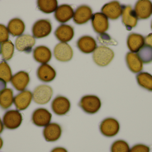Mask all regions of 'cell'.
I'll use <instances>...</instances> for the list:
<instances>
[{
	"mask_svg": "<svg viewBox=\"0 0 152 152\" xmlns=\"http://www.w3.org/2000/svg\"><path fill=\"white\" fill-rule=\"evenodd\" d=\"M151 149L149 146L143 144L135 145L130 149L129 152H150Z\"/></svg>",
	"mask_w": 152,
	"mask_h": 152,
	"instance_id": "obj_36",
	"label": "cell"
},
{
	"mask_svg": "<svg viewBox=\"0 0 152 152\" xmlns=\"http://www.w3.org/2000/svg\"><path fill=\"white\" fill-rule=\"evenodd\" d=\"M53 95V90L50 86L42 84L36 87L33 93L34 101L40 105L47 104Z\"/></svg>",
	"mask_w": 152,
	"mask_h": 152,
	"instance_id": "obj_3",
	"label": "cell"
},
{
	"mask_svg": "<svg viewBox=\"0 0 152 152\" xmlns=\"http://www.w3.org/2000/svg\"><path fill=\"white\" fill-rule=\"evenodd\" d=\"M3 145V141L2 138L0 137V150H1L2 147Z\"/></svg>",
	"mask_w": 152,
	"mask_h": 152,
	"instance_id": "obj_41",
	"label": "cell"
},
{
	"mask_svg": "<svg viewBox=\"0 0 152 152\" xmlns=\"http://www.w3.org/2000/svg\"><path fill=\"white\" fill-rule=\"evenodd\" d=\"M145 43L146 45L152 47V33L149 34L145 39Z\"/></svg>",
	"mask_w": 152,
	"mask_h": 152,
	"instance_id": "obj_37",
	"label": "cell"
},
{
	"mask_svg": "<svg viewBox=\"0 0 152 152\" xmlns=\"http://www.w3.org/2000/svg\"><path fill=\"white\" fill-rule=\"evenodd\" d=\"M9 32L8 29L4 25L0 24V43H4L8 41Z\"/></svg>",
	"mask_w": 152,
	"mask_h": 152,
	"instance_id": "obj_35",
	"label": "cell"
},
{
	"mask_svg": "<svg viewBox=\"0 0 152 152\" xmlns=\"http://www.w3.org/2000/svg\"><path fill=\"white\" fill-rule=\"evenodd\" d=\"M33 56L37 62L43 64H46L51 59L52 52L48 47L40 46L34 49Z\"/></svg>",
	"mask_w": 152,
	"mask_h": 152,
	"instance_id": "obj_23",
	"label": "cell"
},
{
	"mask_svg": "<svg viewBox=\"0 0 152 152\" xmlns=\"http://www.w3.org/2000/svg\"><path fill=\"white\" fill-rule=\"evenodd\" d=\"M51 152H68L66 149L63 147H57L52 150Z\"/></svg>",
	"mask_w": 152,
	"mask_h": 152,
	"instance_id": "obj_39",
	"label": "cell"
},
{
	"mask_svg": "<svg viewBox=\"0 0 152 152\" xmlns=\"http://www.w3.org/2000/svg\"><path fill=\"white\" fill-rule=\"evenodd\" d=\"M62 132V128L60 125L58 123L53 122L45 127L43 135L47 142H54L60 139Z\"/></svg>",
	"mask_w": 152,
	"mask_h": 152,
	"instance_id": "obj_11",
	"label": "cell"
},
{
	"mask_svg": "<svg viewBox=\"0 0 152 152\" xmlns=\"http://www.w3.org/2000/svg\"><path fill=\"white\" fill-rule=\"evenodd\" d=\"M145 43L144 37L139 34L132 33L128 37V47L132 53L138 52L144 46Z\"/></svg>",
	"mask_w": 152,
	"mask_h": 152,
	"instance_id": "obj_24",
	"label": "cell"
},
{
	"mask_svg": "<svg viewBox=\"0 0 152 152\" xmlns=\"http://www.w3.org/2000/svg\"><path fill=\"white\" fill-rule=\"evenodd\" d=\"M37 7L41 11L45 13L54 12L58 8L57 0H39L37 1Z\"/></svg>",
	"mask_w": 152,
	"mask_h": 152,
	"instance_id": "obj_28",
	"label": "cell"
},
{
	"mask_svg": "<svg viewBox=\"0 0 152 152\" xmlns=\"http://www.w3.org/2000/svg\"><path fill=\"white\" fill-rule=\"evenodd\" d=\"M126 61L129 68L133 73H139L142 70L143 62L137 54L128 53L126 56Z\"/></svg>",
	"mask_w": 152,
	"mask_h": 152,
	"instance_id": "obj_25",
	"label": "cell"
},
{
	"mask_svg": "<svg viewBox=\"0 0 152 152\" xmlns=\"http://www.w3.org/2000/svg\"><path fill=\"white\" fill-rule=\"evenodd\" d=\"M151 28H152V24H151Z\"/></svg>",
	"mask_w": 152,
	"mask_h": 152,
	"instance_id": "obj_43",
	"label": "cell"
},
{
	"mask_svg": "<svg viewBox=\"0 0 152 152\" xmlns=\"http://www.w3.org/2000/svg\"><path fill=\"white\" fill-rule=\"evenodd\" d=\"M73 8L68 4H62L57 8L54 13L55 19L61 23H66L74 17Z\"/></svg>",
	"mask_w": 152,
	"mask_h": 152,
	"instance_id": "obj_19",
	"label": "cell"
},
{
	"mask_svg": "<svg viewBox=\"0 0 152 152\" xmlns=\"http://www.w3.org/2000/svg\"><path fill=\"white\" fill-rule=\"evenodd\" d=\"M93 12L89 6L83 5L77 8L74 13L73 20L76 24H86L92 18Z\"/></svg>",
	"mask_w": 152,
	"mask_h": 152,
	"instance_id": "obj_15",
	"label": "cell"
},
{
	"mask_svg": "<svg viewBox=\"0 0 152 152\" xmlns=\"http://www.w3.org/2000/svg\"><path fill=\"white\" fill-rule=\"evenodd\" d=\"M52 114L45 108H38L33 112L32 120L33 124L37 127H44L50 123Z\"/></svg>",
	"mask_w": 152,
	"mask_h": 152,
	"instance_id": "obj_6",
	"label": "cell"
},
{
	"mask_svg": "<svg viewBox=\"0 0 152 152\" xmlns=\"http://www.w3.org/2000/svg\"><path fill=\"white\" fill-rule=\"evenodd\" d=\"M30 81L29 74L24 71H20L12 76L11 82L14 88L18 91H25Z\"/></svg>",
	"mask_w": 152,
	"mask_h": 152,
	"instance_id": "obj_17",
	"label": "cell"
},
{
	"mask_svg": "<svg viewBox=\"0 0 152 152\" xmlns=\"http://www.w3.org/2000/svg\"><path fill=\"white\" fill-rule=\"evenodd\" d=\"M114 56V52L111 49L101 46L96 47L94 52L93 58L96 64L100 67H105L110 63Z\"/></svg>",
	"mask_w": 152,
	"mask_h": 152,
	"instance_id": "obj_2",
	"label": "cell"
},
{
	"mask_svg": "<svg viewBox=\"0 0 152 152\" xmlns=\"http://www.w3.org/2000/svg\"><path fill=\"white\" fill-rule=\"evenodd\" d=\"M91 19L92 26L96 33L103 34L109 29L108 18L103 13L96 12L93 14Z\"/></svg>",
	"mask_w": 152,
	"mask_h": 152,
	"instance_id": "obj_13",
	"label": "cell"
},
{
	"mask_svg": "<svg viewBox=\"0 0 152 152\" xmlns=\"http://www.w3.org/2000/svg\"><path fill=\"white\" fill-rule=\"evenodd\" d=\"M7 86L6 82L2 79L0 78V93L5 90Z\"/></svg>",
	"mask_w": 152,
	"mask_h": 152,
	"instance_id": "obj_38",
	"label": "cell"
},
{
	"mask_svg": "<svg viewBox=\"0 0 152 152\" xmlns=\"http://www.w3.org/2000/svg\"><path fill=\"white\" fill-rule=\"evenodd\" d=\"M13 91L10 88H6L0 93V107L3 109H9L13 102Z\"/></svg>",
	"mask_w": 152,
	"mask_h": 152,
	"instance_id": "obj_27",
	"label": "cell"
},
{
	"mask_svg": "<svg viewBox=\"0 0 152 152\" xmlns=\"http://www.w3.org/2000/svg\"><path fill=\"white\" fill-rule=\"evenodd\" d=\"M123 5L118 1H113L104 4L101 9L102 13L110 19L114 20L118 18L122 13Z\"/></svg>",
	"mask_w": 152,
	"mask_h": 152,
	"instance_id": "obj_10",
	"label": "cell"
},
{
	"mask_svg": "<svg viewBox=\"0 0 152 152\" xmlns=\"http://www.w3.org/2000/svg\"><path fill=\"white\" fill-rule=\"evenodd\" d=\"M52 30L51 23L47 19H41L33 25L32 33L34 37L42 38L48 36Z\"/></svg>",
	"mask_w": 152,
	"mask_h": 152,
	"instance_id": "obj_8",
	"label": "cell"
},
{
	"mask_svg": "<svg viewBox=\"0 0 152 152\" xmlns=\"http://www.w3.org/2000/svg\"><path fill=\"white\" fill-rule=\"evenodd\" d=\"M33 99V93L28 90H25L17 95L13 99L16 109L19 111L24 110L28 108Z\"/></svg>",
	"mask_w": 152,
	"mask_h": 152,
	"instance_id": "obj_16",
	"label": "cell"
},
{
	"mask_svg": "<svg viewBox=\"0 0 152 152\" xmlns=\"http://www.w3.org/2000/svg\"><path fill=\"white\" fill-rule=\"evenodd\" d=\"M135 12L138 18L145 19L152 14V3L148 0L138 1L135 6Z\"/></svg>",
	"mask_w": 152,
	"mask_h": 152,
	"instance_id": "obj_18",
	"label": "cell"
},
{
	"mask_svg": "<svg viewBox=\"0 0 152 152\" xmlns=\"http://www.w3.org/2000/svg\"><path fill=\"white\" fill-rule=\"evenodd\" d=\"M54 55L59 61H69L73 58V50L71 46L67 43H60L54 48Z\"/></svg>",
	"mask_w": 152,
	"mask_h": 152,
	"instance_id": "obj_9",
	"label": "cell"
},
{
	"mask_svg": "<svg viewBox=\"0 0 152 152\" xmlns=\"http://www.w3.org/2000/svg\"><path fill=\"white\" fill-rule=\"evenodd\" d=\"M138 18L134 10L129 5H123L122 13V21L127 30L130 31L137 24Z\"/></svg>",
	"mask_w": 152,
	"mask_h": 152,
	"instance_id": "obj_12",
	"label": "cell"
},
{
	"mask_svg": "<svg viewBox=\"0 0 152 152\" xmlns=\"http://www.w3.org/2000/svg\"><path fill=\"white\" fill-rule=\"evenodd\" d=\"M51 109L56 115L59 116H64L70 111L71 103L66 97L59 95L54 98L52 102Z\"/></svg>",
	"mask_w": 152,
	"mask_h": 152,
	"instance_id": "obj_5",
	"label": "cell"
},
{
	"mask_svg": "<svg viewBox=\"0 0 152 152\" xmlns=\"http://www.w3.org/2000/svg\"><path fill=\"white\" fill-rule=\"evenodd\" d=\"M4 130V126L1 118H0V134L3 132Z\"/></svg>",
	"mask_w": 152,
	"mask_h": 152,
	"instance_id": "obj_40",
	"label": "cell"
},
{
	"mask_svg": "<svg viewBox=\"0 0 152 152\" xmlns=\"http://www.w3.org/2000/svg\"><path fill=\"white\" fill-rule=\"evenodd\" d=\"M24 22L18 18H15L11 20L8 23V31L13 36H20L21 35L25 30Z\"/></svg>",
	"mask_w": 152,
	"mask_h": 152,
	"instance_id": "obj_26",
	"label": "cell"
},
{
	"mask_svg": "<svg viewBox=\"0 0 152 152\" xmlns=\"http://www.w3.org/2000/svg\"><path fill=\"white\" fill-rule=\"evenodd\" d=\"M22 120V115L18 111L11 110L4 114L3 122L6 128L13 130L17 129L21 125Z\"/></svg>",
	"mask_w": 152,
	"mask_h": 152,
	"instance_id": "obj_7",
	"label": "cell"
},
{
	"mask_svg": "<svg viewBox=\"0 0 152 152\" xmlns=\"http://www.w3.org/2000/svg\"><path fill=\"white\" fill-rule=\"evenodd\" d=\"M77 46L82 52L89 54L94 52L97 47L95 40L90 36H84L77 42Z\"/></svg>",
	"mask_w": 152,
	"mask_h": 152,
	"instance_id": "obj_22",
	"label": "cell"
},
{
	"mask_svg": "<svg viewBox=\"0 0 152 152\" xmlns=\"http://www.w3.org/2000/svg\"><path fill=\"white\" fill-rule=\"evenodd\" d=\"M99 42L101 43L104 45H116V42L112 39L109 35L105 33L101 34L98 38Z\"/></svg>",
	"mask_w": 152,
	"mask_h": 152,
	"instance_id": "obj_34",
	"label": "cell"
},
{
	"mask_svg": "<svg viewBox=\"0 0 152 152\" xmlns=\"http://www.w3.org/2000/svg\"><path fill=\"white\" fill-rule=\"evenodd\" d=\"M34 37L29 35H23L18 37L15 41V46L17 50L29 53L35 44Z\"/></svg>",
	"mask_w": 152,
	"mask_h": 152,
	"instance_id": "obj_14",
	"label": "cell"
},
{
	"mask_svg": "<svg viewBox=\"0 0 152 152\" xmlns=\"http://www.w3.org/2000/svg\"><path fill=\"white\" fill-rule=\"evenodd\" d=\"M137 54L143 63H150L152 61V47L146 45H144Z\"/></svg>",
	"mask_w": 152,
	"mask_h": 152,
	"instance_id": "obj_31",
	"label": "cell"
},
{
	"mask_svg": "<svg viewBox=\"0 0 152 152\" xmlns=\"http://www.w3.org/2000/svg\"><path fill=\"white\" fill-rule=\"evenodd\" d=\"M136 79L141 87L152 92V75L148 72H141L137 75Z\"/></svg>",
	"mask_w": 152,
	"mask_h": 152,
	"instance_id": "obj_29",
	"label": "cell"
},
{
	"mask_svg": "<svg viewBox=\"0 0 152 152\" xmlns=\"http://www.w3.org/2000/svg\"><path fill=\"white\" fill-rule=\"evenodd\" d=\"M1 51H2V45L1 43H0V54L1 53Z\"/></svg>",
	"mask_w": 152,
	"mask_h": 152,
	"instance_id": "obj_42",
	"label": "cell"
},
{
	"mask_svg": "<svg viewBox=\"0 0 152 152\" xmlns=\"http://www.w3.org/2000/svg\"><path fill=\"white\" fill-rule=\"evenodd\" d=\"M55 36L61 43H66L73 39L75 35L73 27L66 24L60 26L54 32Z\"/></svg>",
	"mask_w": 152,
	"mask_h": 152,
	"instance_id": "obj_21",
	"label": "cell"
},
{
	"mask_svg": "<svg viewBox=\"0 0 152 152\" xmlns=\"http://www.w3.org/2000/svg\"><path fill=\"white\" fill-rule=\"evenodd\" d=\"M130 146L127 142L123 140L115 141L111 146V152H129Z\"/></svg>",
	"mask_w": 152,
	"mask_h": 152,
	"instance_id": "obj_32",
	"label": "cell"
},
{
	"mask_svg": "<svg viewBox=\"0 0 152 152\" xmlns=\"http://www.w3.org/2000/svg\"><path fill=\"white\" fill-rule=\"evenodd\" d=\"M79 105L84 112L92 115L100 110L102 107V102L98 96L88 95L81 98Z\"/></svg>",
	"mask_w": 152,
	"mask_h": 152,
	"instance_id": "obj_1",
	"label": "cell"
},
{
	"mask_svg": "<svg viewBox=\"0 0 152 152\" xmlns=\"http://www.w3.org/2000/svg\"><path fill=\"white\" fill-rule=\"evenodd\" d=\"M2 58L4 61L9 60L12 58L14 51V46L10 40L2 43Z\"/></svg>",
	"mask_w": 152,
	"mask_h": 152,
	"instance_id": "obj_30",
	"label": "cell"
},
{
	"mask_svg": "<svg viewBox=\"0 0 152 152\" xmlns=\"http://www.w3.org/2000/svg\"><path fill=\"white\" fill-rule=\"evenodd\" d=\"M99 129L101 134L104 136L113 137L119 132L120 125L119 121L114 118H106L101 122Z\"/></svg>",
	"mask_w": 152,
	"mask_h": 152,
	"instance_id": "obj_4",
	"label": "cell"
},
{
	"mask_svg": "<svg viewBox=\"0 0 152 152\" xmlns=\"http://www.w3.org/2000/svg\"><path fill=\"white\" fill-rule=\"evenodd\" d=\"M37 75L38 78L42 82L49 83L55 79L56 72L55 70L50 65L44 64L38 68Z\"/></svg>",
	"mask_w": 152,
	"mask_h": 152,
	"instance_id": "obj_20",
	"label": "cell"
},
{
	"mask_svg": "<svg viewBox=\"0 0 152 152\" xmlns=\"http://www.w3.org/2000/svg\"><path fill=\"white\" fill-rule=\"evenodd\" d=\"M12 78L11 70L9 64L5 61L0 63V78L6 82H9Z\"/></svg>",
	"mask_w": 152,
	"mask_h": 152,
	"instance_id": "obj_33",
	"label": "cell"
}]
</instances>
